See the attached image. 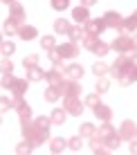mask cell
I'll return each mask as SVG.
<instances>
[{"label":"cell","mask_w":137,"mask_h":155,"mask_svg":"<svg viewBox=\"0 0 137 155\" xmlns=\"http://www.w3.org/2000/svg\"><path fill=\"white\" fill-rule=\"evenodd\" d=\"M23 137L27 140L29 144H34V146H38V144H45V142H50V128H41L36 121H23Z\"/></svg>","instance_id":"1"},{"label":"cell","mask_w":137,"mask_h":155,"mask_svg":"<svg viewBox=\"0 0 137 155\" xmlns=\"http://www.w3.org/2000/svg\"><path fill=\"white\" fill-rule=\"evenodd\" d=\"M110 50H115L117 54H130V52H133V38H130L128 34L117 36V38L110 43Z\"/></svg>","instance_id":"2"},{"label":"cell","mask_w":137,"mask_h":155,"mask_svg":"<svg viewBox=\"0 0 137 155\" xmlns=\"http://www.w3.org/2000/svg\"><path fill=\"white\" fill-rule=\"evenodd\" d=\"M83 106H86V101H81V97H65L63 99V108L67 110V115L79 117L83 113Z\"/></svg>","instance_id":"3"},{"label":"cell","mask_w":137,"mask_h":155,"mask_svg":"<svg viewBox=\"0 0 137 155\" xmlns=\"http://www.w3.org/2000/svg\"><path fill=\"white\" fill-rule=\"evenodd\" d=\"M103 20H106L108 29H115V31L124 29V16L119 12H106V14H103Z\"/></svg>","instance_id":"4"},{"label":"cell","mask_w":137,"mask_h":155,"mask_svg":"<svg viewBox=\"0 0 137 155\" xmlns=\"http://www.w3.org/2000/svg\"><path fill=\"white\" fill-rule=\"evenodd\" d=\"M86 34H92V36H101V31L103 29H108V25H106V20H103V16L101 18H90L86 25Z\"/></svg>","instance_id":"5"},{"label":"cell","mask_w":137,"mask_h":155,"mask_svg":"<svg viewBox=\"0 0 137 155\" xmlns=\"http://www.w3.org/2000/svg\"><path fill=\"white\" fill-rule=\"evenodd\" d=\"M14 110L18 113L20 121H27V119H31V106H29L23 97H16V99H14Z\"/></svg>","instance_id":"6"},{"label":"cell","mask_w":137,"mask_h":155,"mask_svg":"<svg viewBox=\"0 0 137 155\" xmlns=\"http://www.w3.org/2000/svg\"><path fill=\"white\" fill-rule=\"evenodd\" d=\"M61 88H63V97H81V83L77 79H65Z\"/></svg>","instance_id":"7"},{"label":"cell","mask_w":137,"mask_h":155,"mask_svg":"<svg viewBox=\"0 0 137 155\" xmlns=\"http://www.w3.org/2000/svg\"><path fill=\"white\" fill-rule=\"evenodd\" d=\"M27 88H29V79L27 77H25V79H14V83L9 85V92L14 94V99L16 97H25Z\"/></svg>","instance_id":"8"},{"label":"cell","mask_w":137,"mask_h":155,"mask_svg":"<svg viewBox=\"0 0 137 155\" xmlns=\"http://www.w3.org/2000/svg\"><path fill=\"white\" fill-rule=\"evenodd\" d=\"M119 135H122L124 137V140H133V137L137 135V124H135V121L133 119H124L122 121V126H119Z\"/></svg>","instance_id":"9"},{"label":"cell","mask_w":137,"mask_h":155,"mask_svg":"<svg viewBox=\"0 0 137 155\" xmlns=\"http://www.w3.org/2000/svg\"><path fill=\"white\" fill-rule=\"evenodd\" d=\"M90 148H92V153H99V155H108V153H113L108 148V144L103 137H99V135H92L90 137Z\"/></svg>","instance_id":"10"},{"label":"cell","mask_w":137,"mask_h":155,"mask_svg":"<svg viewBox=\"0 0 137 155\" xmlns=\"http://www.w3.org/2000/svg\"><path fill=\"white\" fill-rule=\"evenodd\" d=\"M56 52L63 56V58H74L79 54V43H63V45H56Z\"/></svg>","instance_id":"11"},{"label":"cell","mask_w":137,"mask_h":155,"mask_svg":"<svg viewBox=\"0 0 137 155\" xmlns=\"http://www.w3.org/2000/svg\"><path fill=\"white\" fill-rule=\"evenodd\" d=\"M9 20L23 25V20H25V9H23V5H20V2H11V5H9Z\"/></svg>","instance_id":"12"},{"label":"cell","mask_w":137,"mask_h":155,"mask_svg":"<svg viewBox=\"0 0 137 155\" xmlns=\"http://www.w3.org/2000/svg\"><path fill=\"white\" fill-rule=\"evenodd\" d=\"M61 97H63V88H61V85H50V88L43 92V99L50 101V104H56Z\"/></svg>","instance_id":"13"},{"label":"cell","mask_w":137,"mask_h":155,"mask_svg":"<svg viewBox=\"0 0 137 155\" xmlns=\"http://www.w3.org/2000/svg\"><path fill=\"white\" fill-rule=\"evenodd\" d=\"M72 18H74V23L77 25H86L88 20H90V14H88V7H74L72 9Z\"/></svg>","instance_id":"14"},{"label":"cell","mask_w":137,"mask_h":155,"mask_svg":"<svg viewBox=\"0 0 137 155\" xmlns=\"http://www.w3.org/2000/svg\"><path fill=\"white\" fill-rule=\"evenodd\" d=\"M94 117H97L99 121H110L113 119V108H108V106H103V104H99V106H94Z\"/></svg>","instance_id":"15"},{"label":"cell","mask_w":137,"mask_h":155,"mask_svg":"<svg viewBox=\"0 0 137 155\" xmlns=\"http://www.w3.org/2000/svg\"><path fill=\"white\" fill-rule=\"evenodd\" d=\"M18 36H20V38H23V41H31V38H36V36H38V29H36L34 27V25H20V27H18Z\"/></svg>","instance_id":"16"},{"label":"cell","mask_w":137,"mask_h":155,"mask_svg":"<svg viewBox=\"0 0 137 155\" xmlns=\"http://www.w3.org/2000/svg\"><path fill=\"white\" fill-rule=\"evenodd\" d=\"M67 36H70L72 43H83V38H86V27H83V25H72L70 31H67Z\"/></svg>","instance_id":"17"},{"label":"cell","mask_w":137,"mask_h":155,"mask_svg":"<svg viewBox=\"0 0 137 155\" xmlns=\"http://www.w3.org/2000/svg\"><path fill=\"white\" fill-rule=\"evenodd\" d=\"M65 148H67V140H63V137H52V140H50V151L54 155L63 153Z\"/></svg>","instance_id":"18"},{"label":"cell","mask_w":137,"mask_h":155,"mask_svg":"<svg viewBox=\"0 0 137 155\" xmlns=\"http://www.w3.org/2000/svg\"><path fill=\"white\" fill-rule=\"evenodd\" d=\"M83 72H86V70H83V65H79V63H72V65L65 68V77L67 79H77V81L83 77Z\"/></svg>","instance_id":"19"},{"label":"cell","mask_w":137,"mask_h":155,"mask_svg":"<svg viewBox=\"0 0 137 155\" xmlns=\"http://www.w3.org/2000/svg\"><path fill=\"white\" fill-rule=\"evenodd\" d=\"M135 31H137V16L130 14L128 18H124V29H122V34H135Z\"/></svg>","instance_id":"20"},{"label":"cell","mask_w":137,"mask_h":155,"mask_svg":"<svg viewBox=\"0 0 137 155\" xmlns=\"http://www.w3.org/2000/svg\"><path fill=\"white\" fill-rule=\"evenodd\" d=\"M50 117H52V124L54 126H63V121H65V117H67V110L65 108H54Z\"/></svg>","instance_id":"21"},{"label":"cell","mask_w":137,"mask_h":155,"mask_svg":"<svg viewBox=\"0 0 137 155\" xmlns=\"http://www.w3.org/2000/svg\"><path fill=\"white\" fill-rule=\"evenodd\" d=\"M115 133H117V130H115V126L110 124V121H103V124L97 128V135H99V137H103V140H108V137H110V135H115Z\"/></svg>","instance_id":"22"},{"label":"cell","mask_w":137,"mask_h":155,"mask_svg":"<svg viewBox=\"0 0 137 155\" xmlns=\"http://www.w3.org/2000/svg\"><path fill=\"white\" fill-rule=\"evenodd\" d=\"M45 77H47V72L41 70L38 65H36V68H27V79H29V81H43Z\"/></svg>","instance_id":"23"},{"label":"cell","mask_w":137,"mask_h":155,"mask_svg":"<svg viewBox=\"0 0 137 155\" xmlns=\"http://www.w3.org/2000/svg\"><path fill=\"white\" fill-rule=\"evenodd\" d=\"M79 135H81V137H92V135H97V126L90 124V121H83V124L79 126Z\"/></svg>","instance_id":"24"},{"label":"cell","mask_w":137,"mask_h":155,"mask_svg":"<svg viewBox=\"0 0 137 155\" xmlns=\"http://www.w3.org/2000/svg\"><path fill=\"white\" fill-rule=\"evenodd\" d=\"M70 27H72V25L67 23L65 18H56V20H54V31H56V34H67Z\"/></svg>","instance_id":"25"},{"label":"cell","mask_w":137,"mask_h":155,"mask_svg":"<svg viewBox=\"0 0 137 155\" xmlns=\"http://www.w3.org/2000/svg\"><path fill=\"white\" fill-rule=\"evenodd\" d=\"M110 90V81L106 77H97V85H94V92H99V94H103V92H108Z\"/></svg>","instance_id":"26"},{"label":"cell","mask_w":137,"mask_h":155,"mask_svg":"<svg viewBox=\"0 0 137 155\" xmlns=\"http://www.w3.org/2000/svg\"><path fill=\"white\" fill-rule=\"evenodd\" d=\"M41 47H43L45 52H52V50H56V38L54 36H43V38H41Z\"/></svg>","instance_id":"27"},{"label":"cell","mask_w":137,"mask_h":155,"mask_svg":"<svg viewBox=\"0 0 137 155\" xmlns=\"http://www.w3.org/2000/svg\"><path fill=\"white\" fill-rule=\"evenodd\" d=\"M81 146H83V137H81V135H74V137H70V140H67V148H70V151L79 153V151H81Z\"/></svg>","instance_id":"28"},{"label":"cell","mask_w":137,"mask_h":155,"mask_svg":"<svg viewBox=\"0 0 137 155\" xmlns=\"http://www.w3.org/2000/svg\"><path fill=\"white\" fill-rule=\"evenodd\" d=\"M108 50H110V45H108V43H103L101 38H99L97 43H94V47H92V54H99V56H103V54H108Z\"/></svg>","instance_id":"29"},{"label":"cell","mask_w":137,"mask_h":155,"mask_svg":"<svg viewBox=\"0 0 137 155\" xmlns=\"http://www.w3.org/2000/svg\"><path fill=\"white\" fill-rule=\"evenodd\" d=\"M122 140H124V137L119 135V133H115V135H110L108 140H106V144H108V148H110V151L115 153V151L119 148V144H122Z\"/></svg>","instance_id":"30"},{"label":"cell","mask_w":137,"mask_h":155,"mask_svg":"<svg viewBox=\"0 0 137 155\" xmlns=\"http://www.w3.org/2000/svg\"><path fill=\"white\" fill-rule=\"evenodd\" d=\"M92 72L97 74V77H106V74L110 72V65H106L103 61H97V63L92 65Z\"/></svg>","instance_id":"31"},{"label":"cell","mask_w":137,"mask_h":155,"mask_svg":"<svg viewBox=\"0 0 137 155\" xmlns=\"http://www.w3.org/2000/svg\"><path fill=\"white\" fill-rule=\"evenodd\" d=\"M18 27H20L18 23L7 20V23H5V27H2V31H5V36H16V34H18Z\"/></svg>","instance_id":"32"},{"label":"cell","mask_w":137,"mask_h":155,"mask_svg":"<svg viewBox=\"0 0 137 155\" xmlns=\"http://www.w3.org/2000/svg\"><path fill=\"white\" fill-rule=\"evenodd\" d=\"M31 151H34V144H29L27 140H25L23 144H18V146H16V153H18V155H29Z\"/></svg>","instance_id":"33"},{"label":"cell","mask_w":137,"mask_h":155,"mask_svg":"<svg viewBox=\"0 0 137 155\" xmlns=\"http://www.w3.org/2000/svg\"><path fill=\"white\" fill-rule=\"evenodd\" d=\"M23 65H25V70H27V68H36L38 65V54H27L25 61H23Z\"/></svg>","instance_id":"34"},{"label":"cell","mask_w":137,"mask_h":155,"mask_svg":"<svg viewBox=\"0 0 137 155\" xmlns=\"http://www.w3.org/2000/svg\"><path fill=\"white\" fill-rule=\"evenodd\" d=\"M99 104H101V101H99V92H90L86 97V106L88 108H94V106H99Z\"/></svg>","instance_id":"35"},{"label":"cell","mask_w":137,"mask_h":155,"mask_svg":"<svg viewBox=\"0 0 137 155\" xmlns=\"http://www.w3.org/2000/svg\"><path fill=\"white\" fill-rule=\"evenodd\" d=\"M14 50H16V45L11 41H5L2 45H0V52H2V56H9V54H14Z\"/></svg>","instance_id":"36"},{"label":"cell","mask_w":137,"mask_h":155,"mask_svg":"<svg viewBox=\"0 0 137 155\" xmlns=\"http://www.w3.org/2000/svg\"><path fill=\"white\" fill-rule=\"evenodd\" d=\"M67 7H70V0H52V9L56 12H65Z\"/></svg>","instance_id":"37"},{"label":"cell","mask_w":137,"mask_h":155,"mask_svg":"<svg viewBox=\"0 0 137 155\" xmlns=\"http://www.w3.org/2000/svg\"><path fill=\"white\" fill-rule=\"evenodd\" d=\"M0 70H2V74H11L14 72V63L9 61V56H2V65H0Z\"/></svg>","instance_id":"38"},{"label":"cell","mask_w":137,"mask_h":155,"mask_svg":"<svg viewBox=\"0 0 137 155\" xmlns=\"http://www.w3.org/2000/svg\"><path fill=\"white\" fill-rule=\"evenodd\" d=\"M11 108H14V101L11 99H7V97L0 99V110H2V113H7V110H11Z\"/></svg>","instance_id":"39"},{"label":"cell","mask_w":137,"mask_h":155,"mask_svg":"<svg viewBox=\"0 0 137 155\" xmlns=\"http://www.w3.org/2000/svg\"><path fill=\"white\" fill-rule=\"evenodd\" d=\"M47 54H50V61L54 63V65H61V63H63V56H61V54H59V52H56V50L47 52Z\"/></svg>","instance_id":"40"},{"label":"cell","mask_w":137,"mask_h":155,"mask_svg":"<svg viewBox=\"0 0 137 155\" xmlns=\"http://www.w3.org/2000/svg\"><path fill=\"white\" fill-rule=\"evenodd\" d=\"M34 121H36L41 128H50V126H52V117H36Z\"/></svg>","instance_id":"41"},{"label":"cell","mask_w":137,"mask_h":155,"mask_svg":"<svg viewBox=\"0 0 137 155\" xmlns=\"http://www.w3.org/2000/svg\"><path fill=\"white\" fill-rule=\"evenodd\" d=\"M14 79H16L14 74H2V88H5V90H9V85L14 83Z\"/></svg>","instance_id":"42"},{"label":"cell","mask_w":137,"mask_h":155,"mask_svg":"<svg viewBox=\"0 0 137 155\" xmlns=\"http://www.w3.org/2000/svg\"><path fill=\"white\" fill-rule=\"evenodd\" d=\"M128 151L133 153V155H137V137H133V140H130V146H128Z\"/></svg>","instance_id":"43"},{"label":"cell","mask_w":137,"mask_h":155,"mask_svg":"<svg viewBox=\"0 0 137 155\" xmlns=\"http://www.w3.org/2000/svg\"><path fill=\"white\" fill-rule=\"evenodd\" d=\"M128 58H130V63H133V68H137V50H135V52H130Z\"/></svg>","instance_id":"44"},{"label":"cell","mask_w":137,"mask_h":155,"mask_svg":"<svg viewBox=\"0 0 137 155\" xmlns=\"http://www.w3.org/2000/svg\"><path fill=\"white\" fill-rule=\"evenodd\" d=\"M94 2H97V0H81V5H83V7H92Z\"/></svg>","instance_id":"45"},{"label":"cell","mask_w":137,"mask_h":155,"mask_svg":"<svg viewBox=\"0 0 137 155\" xmlns=\"http://www.w3.org/2000/svg\"><path fill=\"white\" fill-rule=\"evenodd\" d=\"M130 79H133V81H137V68H130Z\"/></svg>","instance_id":"46"},{"label":"cell","mask_w":137,"mask_h":155,"mask_svg":"<svg viewBox=\"0 0 137 155\" xmlns=\"http://www.w3.org/2000/svg\"><path fill=\"white\" fill-rule=\"evenodd\" d=\"M130 38H133V52H135V50H137V31H135L133 36H130Z\"/></svg>","instance_id":"47"},{"label":"cell","mask_w":137,"mask_h":155,"mask_svg":"<svg viewBox=\"0 0 137 155\" xmlns=\"http://www.w3.org/2000/svg\"><path fill=\"white\" fill-rule=\"evenodd\" d=\"M2 2H5V5H11V2H16V0H2Z\"/></svg>","instance_id":"48"},{"label":"cell","mask_w":137,"mask_h":155,"mask_svg":"<svg viewBox=\"0 0 137 155\" xmlns=\"http://www.w3.org/2000/svg\"><path fill=\"white\" fill-rule=\"evenodd\" d=\"M133 14H135V16H137V9H135V12H133Z\"/></svg>","instance_id":"49"},{"label":"cell","mask_w":137,"mask_h":155,"mask_svg":"<svg viewBox=\"0 0 137 155\" xmlns=\"http://www.w3.org/2000/svg\"><path fill=\"white\" fill-rule=\"evenodd\" d=\"M135 137H137V135H135Z\"/></svg>","instance_id":"50"}]
</instances>
